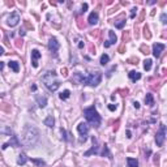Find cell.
I'll return each instance as SVG.
<instances>
[{"label": "cell", "mask_w": 167, "mask_h": 167, "mask_svg": "<svg viewBox=\"0 0 167 167\" xmlns=\"http://www.w3.org/2000/svg\"><path fill=\"white\" fill-rule=\"evenodd\" d=\"M39 140V131L35 127L26 124L24 131H22V136H21V142L25 146H34Z\"/></svg>", "instance_id": "obj_1"}, {"label": "cell", "mask_w": 167, "mask_h": 167, "mask_svg": "<svg viewBox=\"0 0 167 167\" xmlns=\"http://www.w3.org/2000/svg\"><path fill=\"white\" fill-rule=\"evenodd\" d=\"M42 82L44 84V86L47 88L50 91H55L59 89L60 86V82H59L58 77H56V73L54 71H48L42 76Z\"/></svg>", "instance_id": "obj_2"}, {"label": "cell", "mask_w": 167, "mask_h": 167, "mask_svg": "<svg viewBox=\"0 0 167 167\" xmlns=\"http://www.w3.org/2000/svg\"><path fill=\"white\" fill-rule=\"evenodd\" d=\"M84 115H85L86 120L91 124V125H94V127H99L101 125V115L98 114V111L96 110V107L94 106L89 107V109H85Z\"/></svg>", "instance_id": "obj_3"}, {"label": "cell", "mask_w": 167, "mask_h": 167, "mask_svg": "<svg viewBox=\"0 0 167 167\" xmlns=\"http://www.w3.org/2000/svg\"><path fill=\"white\" fill-rule=\"evenodd\" d=\"M101 81H102V73L101 72H94V73H90L89 76L84 77L82 84L90 85V86H97V85L101 84Z\"/></svg>", "instance_id": "obj_4"}, {"label": "cell", "mask_w": 167, "mask_h": 167, "mask_svg": "<svg viewBox=\"0 0 167 167\" xmlns=\"http://www.w3.org/2000/svg\"><path fill=\"white\" fill-rule=\"evenodd\" d=\"M165 140H166V125L165 124H161L159 131L157 132V135H155L157 146H162L163 144H165Z\"/></svg>", "instance_id": "obj_5"}, {"label": "cell", "mask_w": 167, "mask_h": 167, "mask_svg": "<svg viewBox=\"0 0 167 167\" xmlns=\"http://www.w3.org/2000/svg\"><path fill=\"white\" fill-rule=\"evenodd\" d=\"M89 124L88 123H80L77 125V131H78V133H80V136H81V141H86V136H88V133H89Z\"/></svg>", "instance_id": "obj_6"}, {"label": "cell", "mask_w": 167, "mask_h": 167, "mask_svg": "<svg viewBox=\"0 0 167 167\" xmlns=\"http://www.w3.org/2000/svg\"><path fill=\"white\" fill-rule=\"evenodd\" d=\"M59 47H60V44H59L58 39H56V38H54V37L50 38V41H48V50H50L51 54L56 55V54H58Z\"/></svg>", "instance_id": "obj_7"}, {"label": "cell", "mask_w": 167, "mask_h": 167, "mask_svg": "<svg viewBox=\"0 0 167 167\" xmlns=\"http://www.w3.org/2000/svg\"><path fill=\"white\" fill-rule=\"evenodd\" d=\"M165 47L166 46L163 43H154L153 44V55H154L155 58H159L162 54V51L165 50Z\"/></svg>", "instance_id": "obj_8"}, {"label": "cell", "mask_w": 167, "mask_h": 167, "mask_svg": "<svg viewBox=\"0 0 167 167\" xmlns=\"http://www.w3.org/2000/svg\"><path fill=\"white\" fill-rule=\"evenodd\" d=\"M9 145H11V146H15V148H18V146L21 145V142H20V140L17 139V136H11V141L4 144L1 148H3V149H7Z\"/></svg>", "instance_id": "obj_9"}, {"label": "cell", "mask_w": 167, "mask_h": 167, "mask_svg": "<svg viewBox=\"0 0 167 167\" xmlns=\"http://www.w3.org/2000/svg\"><path fill=\"white\" fill-rule=\"evenodd\" d=\"M18 22H20V16L17 15V13H13V15H11L8 17V24L11 28H13V26H16V25H18Z\"/></svg>", "instance_id": "obj_10"}, {"label": "cell", "mask_w": 167, "mask_h": 167, "mask_svg": "<svg viewBox=\"0 0 167 167\" xmlns=\"http://www.w3.org/2000/svg\"><path fill=\"white\" fill-rule=\"evenodd\" d=\"M42 55H41V52H39L38 50H33L31 51V64H33V67L34 68L38 67V59Z\"/></svg>", "instance_id": "obj_11"}, {"label": "cell", "mask_w": 167, "mask_h": 167, "mask_svg": "<svg viewBox=\"0 0 167 167\" xmlns=\"http://www.w3.org/2000/svg\"><path fill=\"white\" fill-rule=\"evenodd\" d=\"M109 35H110V38H109V41H106L104 42V47H110V46H112V44H115V42H116V35H115V33H114L112 30H109Z\"/></svg>", "instance_id": "obj_12"}, {"label": "cell", "mask_w": 167, "mask_h": 167, "mask_svg": "<svg viewBox=\"0 0 167 167\" xmlns=\"http://www.w3.org/2000/svg\"><path fill=\"white\" fill-rule=\"evenodd\" d=\"M93 144H94V146L91 148L90 150H88L86 153H85V157H89V155H91V154H98V146H97V140L93 137Z\"/></svg>", "instance_id": "obj_13"}, {"label": "cell", "mask_w": 167, "mask_h": 167, "mask_svg": "<svg viewBox=\"0 0 167 167\" xmlns=\"http://www.w3.org/2000/svg\"><path fill=\"white\" fill-rule=\"evenodd\" d=\"M128 76H129L132 82H136V81H139L140 78H141V73H140V72H136V71H131L128 73Z\"/></svg>", "instance_id": "obj_14"}, {"label": "cell", "mask_w": 167, "mask_h": 167, "mask_svg": "<svg viewBox=\"0 0 167 167\" xmlns=\"http://www.w3.org/2000/svg\"><path fill=\"white\" fill-rule=\"evenodd\" d=\"M88 21H89L90 25H96L97 22H98V13H97V12H91Z\"/></svg>", "instance_id": "obj_15"}, {"label": "cell", "mask_w": 167, "mask_h": 167, "mask_svg": "<svg viewBox=\"0 0 167 167\" xmlns=\"http://www.w3.org/2000/svg\"><path fill=\"white\" fill-rule=\"evenodd\" d=\"M28 161H29V158L26 157V154H24V153H21V154L18 155V158H17V163L20 166H24Z\"/></svg>", "instance_id": "obj_16"}, {"label": "cell", "mask_w": 167, "mask_h": 167, "mask_svg": "<svg viewBox=\"0 0 167 167\" xmlns=\"http://www.w3.org/2000/svg\"><path fill=\"white\" fill-rule=\"evenodd\" d=\"M54 124H55V119L52 117V115L47 116L44 119V125H47V127H50V128H52V127H54Z\"/></svg>", "instance_id": "obj_17"}, {"label": "cell", "mask_w": 167, "mask_h": 167, "mask_svg": "<svg viewBox=\"0 0 167 167\" xmlns=\"http://www.w3.org/2000/svg\"><path fill=\"white\" fill-rule=\"evenodd\" d=\"M127 165L128 167H139V161L136 158H127Z\"/></svg>", "instance_id": "obj_18"}, {"label": "cell", "mask_w": 167, "mask_h": 167, "mask_svg": "<svg viewBox=\"0 0 167 167\" xmlns=\"http://www.w3.org/2000/svg\"><path fill=\"white\" fill-rule=\"evenodd\" d=\"M145 103L148 104V106H153L154 104V97H153V94H146L145 97Z\"/></svg>", "instance_id": "obj_19"}, {"label": "cell", "mask_w": 167, "mask_h": 167, "mask_svg": "<svg viewBox=\"0 0 167 167\" xmlns=\"http://www.w3.org/2000/svg\"><path fill=\"white\" fill-rule=\"evenodd\" d=\"M37 102H38V106L39 107H46V104H47V98L46 97H37Z\"/></svg>", "instance_id": "obj_20"}, {"label": "cell", "mask_w": 167, "mask_h": 167, "mask_svg": "<svg viewBox=\"0 0 167 167\" xmlns=\"http://www.w3.org/2000/svg\"><path fill=\"white\" fill-rule=\"evenodd\" d=\"M8 65H9V68H11L13 72H18L20 71V65H18L17 61H9Z\"/></svg>", "instance_id": "obj_21"}, {"label": "cell", "mask_w": 167, "mask_h": 167, "mask_svg": "<svg viewBox=\"0 0 167 167\" xmlns=\"http://www.w3.org/2000/svg\"><path fill=\"white\" fill-rule=\"evenodd\" d=\"M109 61H110V56H109V55L103 54L102 56H101V61H99L101 65H106L107 63H109Z\"/></svg>", "instance_id": "obj_22"}, {"label": "cell", "mask_w": 167, "mask_h": 167, "mask_svg": "<svg viewBox=\"0 0 167 167\" xmlns=\"http://www.w3.org/2000/svg\"><path fill=\"white\" fill-rule=\"evenodd\" d=\"M152 63H153V61L150 60V59H146V60L144 61V68H145V71H150V69H152Z\"/></svg>", "instance_id": "obj_23"}, {"label": "cell", "mask_w": 167, "mask_h": 167, "mask_svg": "<svg viewBox=\"0 0 167 167\" xmlns=\"http://www.w3.org/2000/svg\"><path fill=\"white\" fill-rule=\"evenodd\" d=\"M69 96H71V91H69V90H64L63 93L59 96V98H60V99H68V98H69Z\"/></svg>", "instance_id": "obj_24"}, {"label": "cell", "mask_w": 167, "mask_h": 167, "mask_svg": "<svg viewBox=\"0 0 167 167\" xmlns=\"http://www.w3.org/2000/svg\"><path fill=\"white\" fill-rule=\"evenodd\" d=\"M102 155L104 157V155H107L109 158H112L111 157V153H110V150H109V148H107V145H104L103 146V152H102Z\"/></svg>", "instance_id": "obj_25"}, {"label": "cell", "mask_w": 167, "mask_h": 167, "mask_svg": "<svg viewBox=\"0 0 167 167\" xmlns=\"http://www.w3.org/2000/svg\"><path fill=\"white\" fill-rule=\"evenodd\" d=\"M124 25H125V20H117V21L115 22V26L117 29H122Z\"/></svg>", "instance_id": "obj_26"}, {"label": "cell", "mask_w": 167, "mask_h": 167, "mask_svg": "<svg viewBox=\"0 0 167 167\" xmlns=\"http://www.w3.org/2000/svg\"><path fill=\"white\" fill-rule=\"evenodd\" d=\"M31 162H33V163H35V165L39 166V167H42V166H44V165H46L44 161H42V159H31Z\"/></svg>", "instance_id": "obj_27"}, {"label": "cell", "mask_w": 167, "mask_h": 167, "mask_svg": "<svg viewBox=\"0 0 167 167\" xmlns=\"http://www.w3.org/2000/svg\"><path fill=\"white\" fill-rule=\"evenodd\" d=\"M166 18H167V16H166V13H162V16H161V21H162V24L163 25H166Z\"/></svg>", "instance_id": "obj_28"}, {"label": "cell", "mask_w": 167, "mask_h": 167, "mask_svg": "<svg viewBox=\"0 0 167 167\" xmlns=\"http://www.w3.org/2000/svg\"><path fill=\"white\" fill-rule=\"evenodd\" d=\"M88 11V4L85 3V4H82V7H81V12H86Z\"/></svg>", "instance_id": "obj_29"}, {"label": "cell", "mask_w": 167, "mask_h": 167, "mask_svg": "<svg viewBox=\"0 0 167 167\" xmlns=\"http://www.w3.org/2000/svg\"><path fill=\"white\" fill-rule=\"evenodd\" d=\"M109 110L110 111H115L116 110V106H115V104H109Z\"/></svg>", "instance_id": "obj_30"}, {"label": "cell", "mask_w": 167, "mask_h": 167, "mask_svg": "<svg viewBox=\"0 0 167 167\" xmlns=\"http://www.w3.org/2000/svg\"><path fill=\"white\" fill-rule=\"evenodd\" d=\"M61 133H63V139L67 141V133H65V131L64 129H61Z\"/></svg>", "instance_id": "obj_31"}, {"label": "cell", "mask_w": 167, "mask_h": 167, "mask_svg": "<svg viewBox=\"0 0 167 167\" xmlns=\"http://www.w3.org/2000/svg\"><path fill=\"white\" fill-rule=\"evenodd\" d=\"M136 11H137L136 8H133V9H132V13H131V17H135V13H136Z\"/></svg>", "instance_id": "obj_32"}, {"label": "cell", "mask_w": 167, "mask_h": 167, "mask_svg": "<svg viewBox=\"0 0 167 167\" xmlns=\"http://www.w3.org/2000/svg\"><path fill=\"white\" fill-rule=\"evenodd\" d=\"M133 106H135V109H140V103L139 102H135L133 103Z\"/></svg>", "instance_id": "obj_33"}, {"label": "cell", "mask_w": 167, "mask_h": 167, "mask_svg": "<svg viewBox=\"0 0 167 167\" xmlns=\"http://www.w3.org/2000/svg\"><path fill=\"white\" fill-rule=\"evenodd\" d=\"M3 54H4V48H3L1 46H0V55H3Z\"/></svg>", "instance_id": "obj_34"}, {"label": "cell", "mask_w": 167, "mask_h": 167, "mask_svg": "<svg viewBox=\"0 0 167 167\" xmlns=\"http://www.w3.org/2000/svg\"><path fill=\"white\" fill-rule=\"evenodd\" d=\"M3 68H4V63H3V61H0V71H1Z\"/></svg>", "instance_id": "obj_35"}]
</instances>
